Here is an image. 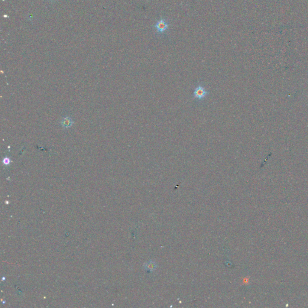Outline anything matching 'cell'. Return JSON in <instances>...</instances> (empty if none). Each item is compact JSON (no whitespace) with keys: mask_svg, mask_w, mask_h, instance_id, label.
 Returning <instances> with one entry per match:
<instances>
[{"mask_svg":"<svg viewBox=\"0 0 308 308\" xmlns=\"http://www.w3.org/2000/svg\"><path fill=\"white\" fill-rule=\"evenodd\" d=\"M10 162H11V160L8 157H4L3 160H2V163H3V164L4 165H8V164H9L10 163Z\"/></svg>","mask_w":308,"mask_h":308,"instance_id":"cell-5","label":"cell"},{"mask_svg":"<svg viewBox=\"0 0 308 308\" xmlns=\"http://www.w3.org/2000/svg\"><path fill=\"white\" fill-rule=\"evenodd\" d=\"M155 268H156V264H155V263L154 261H150L146 265V269L148 271H152L155 270Z\"/></svg>","mask_w":308,"mask_h":308,"instance_id":"cell-4","label":"cell"},{"mask_svg":"<svg viewBox=\"0 0 308 308\" xmlns=\"http://www.w3.org/2000/svg\"><path fill=\"white\" fill-rule=\"evenodd\" d=\"M209 94V91L206 89L205 84L202 82H199L193 89L192 98L196 102L199 103L203 102Z\"/></svg>","mask_w":308,"mask_h":308,"instance_id":"cell-1","label":"cell"},{"mask_svg":"<svg viewBox=\"0 0 308 308\" xmlns=\"http://www.w3.org/2000/svg\"><path fill=\"white\" fill-rule=\"evenodd\" d=\"M61 124L63 128H69L72 126V125L73 124V121L71 118H70L69 117H65L62 119Z\"/></svg>","mask_w":308,"mask_h":308,"instance_id":"cell-3","label":"cell"},{"mask_svg":"<svg viewBox=\"0 0 308 308\" xmlns=\"http://www.w3.org/2000/svg\"><path fill=\"white\" fill-rule=\"evenodd\" d=\"M169 22L166 19L161 18L157 21L154 27L155 30V33L157 34L162 35L166 33V32L169 30Z\"/></svg>","mask_w":308,"mask_h":308,"instance_id":"cell-2","label":"cell"}]
</instances>
